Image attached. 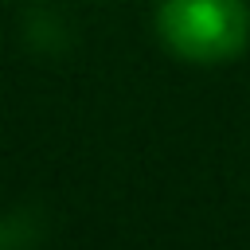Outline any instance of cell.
<instances>
[{"label":"cell","mask_w":250,"mask_h":250,"mask_svg":"<svg viewBox=\"0 0 250 250\" xmlns=\"http://www.w3.org/2000/svg\"><path fill=\"white\" fill-rule=\"evenodd\" d=\"M156 35L176 59L219 66L246 51L250 8L246 0H160Z\"/></svg>","instance_id":"1"},{"label":"cell","mask_w":250,"mask_h":250,"mask_svg":"<svg viewBox=\"0 0 250 250\" xmlns=\"http://www.w3.org/2000/svg\"><path fill=\"white\" fill-rule=\"evenodd\" d=\"M23 39H27V47L31 51H39V55H59V51H66L70 47V27L62 23V16L59 12H31L27 20H23Z\"/></svg>","instance_id":"2"},{"label":"cell","mask_w":250,"mask_h":250,"mask_svg":"<svg viewBox=\"0 0 250 250\" xmlns=\"http://www.w3.org/2000/svg\"><path fill=\"white\" fill-rule=\"evenodd\" d=\"M43 238V215L35 207H12L0 215V250H35Z\"/></svg>","instance_id":"3"}]
</instances>
